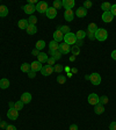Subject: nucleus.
Returning a JSON list of instances; mask_svg holds the SVG:
<instances>
[{
    "label": "nucleus",
    "instance_id": "f257e3e1",
    "mask_svg": "<svg viewBox=\"0 0 116 130\" xmlns=\"http://www.w3.org/2000/svg\"><path fill=\"white\" fill-rule=\"evenodd\" d=\"M107 38H108V31L103 29V28H97V30L95 31V40L102 42V41H106Z\"/></svg>",
    "mask_w": 116,
    "mask_h": 130
},
{
    "label": "nucleus",
    "instance_id": "f03ea898",
    "mask_svg": "<svg viewBox=\"0 0 116 130\" xmlns=\"http://www.w3.org/2000/svg\"><path fill=\"white\" fill-rule=\"evenodd\" d=\"M64 43L69 44V45H74L77 43V36L73 32H69L64 35Z\"/></svg>",
    "mask_w": 116,
    "mask_h": 130
},
{
    "label": "nucleus",
    "instance_id": "7ed1b4c3",
    "mask_svg": "<svg viewBox=\"0 0 116 130\" xmlns=\"http://www.w3.org/2000/svg\"><path fill=\"white\" fill-rule=\"evenodd\" d=\"M35 8H36V11H37L40 14H45L46 11H48L49 6H48V4H46L45 1H40V3L36 4Z\"/></svg>",
    "mask_w": 116,
    "mask_h": 130
},
{
    "label": "nucleus",
    "instance_id": "20e7f679",
    "mask_svg": "<svg viewBox=\"0 0 116 130\" xmlns=\"http://www.w3.org/2000/svg\"><path fill=\"white\" fill-rule=\"evenodd\" d=\"M89 80H91V83H92L93 85H95V86H97V85H100V83H101V76L99 74V73H96V72H94V73H92V74H89Z\"/></svg>",
    "mask_w": 116,
    "mask_h": 130
},
{
    "label": "nucleus",
    "instance_id": "39448f33",
    "mask_svg": "<svg viewBox=\"0 0 116 130\" xmlns=\"http://www.w3.org/2000/svg\"><path fill=\"white\" fill-rule=\"evenodd\" d=\"M7 117L9 120H12V121H14V120H16L19 117V111L14 108H9L7 111Z\"/></svg>",
    "mask_w": 116,
    "mask_h": 130
},
{
    "label": "nucleus",
    "instance_id": "423d86ee",
    "mask_svg": "<svg viewBox=\"0 0 116 130\" xmlns=\"http://www.w3.org/2000/svg\"><path fill=\"white\" fill-rule=\"evenodd\" d=\"M88 102H89V105H92V106L97 105L99 103V95L96 93H91L88 95Z\"/></svg>",
    "mask_w": 116,
    "mask_h": 130
},
{
    "label": "nucleus",
    "instance_id": "0eeeda50",
    "mask_svg": "<svg viewBox=\"0 0 116 130\" xmlns=\"http://www.w3.org/2000/svg\"><path fill=\"white\" fill-rule=\"evenodd\" d=\"M52 72H54V66H49V65H44L42 68V70H41V73L44 77H48L50 74H52Z\"/></svg>",
    "mask_w": 116,
    "mask_h": 130
},
{
    "label": "nucleus",
    "instance_id": "6e6552de",
    "mask_svg": "<svg viewBox=\"0 0 116 130\" xmlns=\"http://www.w3.org/2000/svg\"><path fill=\"white\" fill-rule=\"evenodd\" d=\"M22 9H23V12L26 14H28V15H32V14H34V12L36 11L35 6H34V5H29V4L24 5L23 7H22Z\"/></svg>",
    "mask_w": 116,
    "mask_h": 130
},
{
    "label": "nucleus",
    "instance_id": "1a4fd4ad",
    "mask_svg": "<svg viewBox=\"0 0 116 130\" xmlns=\"http://www.w3.org/2000/svg\"><path fill=\"white\" fill-rule=\"evenodd\" d=\"M58 50L60 51L62 55H66L71 51V45H69L66 43H62V44H59V49Z\"/></svg>",
    "mask_w": 116,
    "mask_h": 130
},
{
    "label": "nucleus",
    "instance_id": "9d476101",
    "mask_svg": "<svg viewBox=\"0 0 116 130\" xmlns=\"http://www.w3.org/2000/svg\"><path fill=\"white\" fill-rule=\"evenodd\" d=\"M42 68H43V65H42V63L38 62V60H35V62H32L31 64H30V70L35 71V72L41 71L42 70Z\"/></svg>",
    "mask_w": 116,
    "mask_h": 130
},
{
    "label": "nucleus",
    "instance_id": "9b49d317",
    "mask_svg": "<svg viewBox=\"0 0 116 130\" xmlns=\"http://www.w3.org/2000/svg\"><path fill=\"white\" fill-rule=\"evenodd\" d=\"M64 19L68 22L73 21V19H74V13H73L72 9H66V11L64 12Z\"/></svg>",
    "mask_w": 116,
    "mask_h": 130
},
{
    "label": "nucleus",
    "instance_id": "f8f14e48",
    "mask_svg": "<svg viewBox=\"0 0 116 130\" xmlns=\"http://www.w3.org/2000/svg\"><path fill=\"white\" fill-rule=\"evenodd\" d=\"M62 4H63V7L65 8V11L66 9H72L74 7V5H76L74 0H63Z\"/></svg>",
    "mask_w": 116,
    "mask_h": 130
},
{
    "label": "nucleus",
    "instance_id": "ddd939ff",
    "mask_svg": "<svg viewBox=\"0 0 116 130\" xmlns=\"http://www.w3.org/2000/svg\"><path fill=\"white\" fill-rule=\"evenodd\" d=\"M45 15H46L48 19H55V18L57 16V9L54 8V7H49L48 11H46V13H45Z\"/></svg>",
    "mask_w": 116,
    "mask_h": 130
},
{
    "label": "nucleus",
    "instance_id": "4468645a",
    "mask_svg": "<svg viewBox=\"0 0 116 130\" xmlns=\"http://www.w3.org/2000/svg\"><path fill=\"white\" fill-rule=\"evenodd\" d=\"M101 19H102L103 22H107V23H109V22L113 21L114 16H113V14H111L110 12H103L102 18H101Z\"/></svg>",
    "mask_w": 116,
    "mask_h": 130
},
{
    "label": "nucleus",
    "instance_id": "2eb2a0df",
    "mask_svg": "<svg viewBox=\"0 0 116 130\" xmlns=\"http://www.w3.org/2000/svg\"><path fill=\"white\" fill-rule=\"evenodd\" d=\"M63 40H64V34H63L59 29H57L56 31L54 32V41H56V42L59 43L60 41H63Z\"/></svg>",
    "mask_w": 116,
    "mask_h": 130
},
{
    "label": "nucleus",
    "instance_id": "dca6fc26",
    "mask_svg": "<svg viewBox=\"0 0 116 130\" xmlns=\"http://www.w3.org/2000/svg\"><path fill=\"white\" fill-rule=\"evenodd\" d=\"M76 15H77V18H85V16L87 15V9L85 7H79V8H77V12H76Z\"/></svg>",
    "mask_w": 116,
    "mask_h": 130
},
{
    "label": "nucleus",
    "instance_id": "f3484780",
    "mask_svg": "<svg viewBox=\"0 0 116 130\" xmlns=\"http://www.w3.org/2000/svg\"><path fill=\"white\" fill-rule=\"evenodd\" d=\"M21 101L23 103H30V102H31V94H30V93H28V92L22 93Z\"/></svg>",
    "mask_w": 116,
    "mask_h": 130
},
{
    "label": "nucleus",
    "instance_id": "a211bd4d",
    "mask_svg": "<svg viewBox=\"0 0 116 130\" xmlns=\"http://www.w3.org/2000/svg\"><path fill=\"white\" fill-rule=\"evenodd\" d=\"M59 49V44H58V42H56V41H54L52 40L50 43H49V50L51 52H55V51H57Z\"/></svg>",
    "mask_w": 116,
    "mask_h": 130
},
{
    "label": "nucleus",
    "instance_id": "6ab92c4d",
    "mask_svg": "<svg viewBox=\"0 0 116 130\" xmlns=\"http://www.w3.org/2000/svg\"><path fill=\"white\" fill-rule=\"evenodd\" d=\"M26 31H27L28 35H34V34H36L37 32V27L36 26H34V24H28L27 29H26Z\"/></svg>",
    "mask_w": 116,
    "mask_h": 130
},
{
    "label": "nucleus",
    "instance_id": "aec40b11",
    "mask_svg": "<svg viewBox=\"0 0 116 130\" xmlns=\"http://www.w3.org/2000/svg\"><path fill=\"white\" fill-rule=\"evenodd\" d=\"M9 87V80L7 78L0 79V88L1 89H7Z\"/></svg>",
    "mask_w": 116,
    "mask_h": 130
},
{
    "label": "nucleus",
    "instance_id": "412c9836",
    "mask_svg": "<svg viewBox=\"0 0 116 130\" xmlns=\"http://www.w3.org/2000/svg\"><path fill=\"white\" fill-rule=\"evenodd\" d=\"M37 60L40 63H46L48 62V55L45 52H40L37 56Z\"/></svg>",
    "mask_w": 116,
    "mask_h": 130
},
{
    "label": "nucleus",
    "instance_id": "4be33fe9",
    "mask_svg": "<svg viewBox=\"0 0 116 130\" xmlns=\"http://www.w3.org/2000/svg\"><path fill=\"white\" fill-rule=\"evenodd\" d=\"M94 111H95V114H97V115H101V114L105 111V107H103L101 103H97V105L94 106Z\"/></svg>",
    "mask_w": 116,
    "mask_h": 130
},
{
    "label": "nucleus",
    "instance_id": "5701e85b",
    "mask_svg": "<svg viewBox=\"0 0 116 130\" xmlns=\"http://www.w3.org/2000/svg\"><path fill=\"white\" fill-rule=\"evenodd\" d=\"M28 20H26V19H21L19 22H18V26H19V28L20 29H27V27H28Z\"/></svg>",
    "mask_w": 116,
    "mask_h": 130
},
{
    "label": "nucleus",
    "instance_id": "b1692460",
    "mask_svg": "<svg viewBox=\"0 0 116 130\" xmlns=\"http://www.w3.org/2000/svg\"><path fill=\"white\" fill-rule=\"evenodd\" d=\"M7 14H8L7 6L1 5L0 6V18H5V16H7Z\"/></svg>",
    "mask_w": 116,
    "mask_h": 130
},
{
    "label": "nucleus",
    "instance_id": "393cba45",
    "mask_svg": "<svg viewBox=\"0 0 116 130\" xmlns=\"http://www.w3.org/2000/svg\"><path fill=\"white\" fill-rule=\"evenodd\" d=\"M86 31L85 30H78L77 31V34H76V36H77V40H79V41H82L85 37H86Z\"/></svg>",
    "mask_w": 116,
    "mask_h": 130
},
{
    "label": "nucleus",
    "instance_id": "a878e982",
    "mask_svg": "<svg viewBox=\"0 0 116 130\" xmlns=\"http://www.w3.org/2000/svg\"><path fill=\"white\" fill-rule=\"evenodd\" d=\"M45 48V42H44L43 40H41V41H37L35 44V49H37L38 51L40 50H43V49Z\"/></svg>",
    "mask_w": 116,
    "mask_h": 130
},
{
    "label": "nucleus",
    "instance_id": "bb28decb",
    "mask_svg": "<svg viewBox=\"0 0 116 130\" xmlns=\"http://www.w3.org/2000/svg\"><path fill=\"white\" fill-rule=\"evenodd\" d=\"M97 30V26H96V23H94V22H92V23H89L88 24V27H87V31H89V32H94L95 34V31Z\"/></svg>",
    "mask_w": 116,
    "mask_h": 130
},
{
    "label": "nucleus",
    "instance_id": "cd10ccee",
    "mask_svg": "<svg viewBox=\"0 0 116 130\" xmlns=\"http://www.w3.org/2000/svg\"><path fill=\"white\" fill-rule=\"evenodd\" d=\"M23 106H24V103L22 102L21 100H19V101H16V102H14V109H16L18 111H20L22 108H23Z\"/></svg>",
    "mask_w": 116,
    "mask_h": 130
},
{
    "label": "nucleus",
    "instance_id": "c85d7f7f",
    "mask_svg": "<svg viewBox=\"0 0 116 130\" xmlns=\"http://www.w3.org/2000/svg\"><path fill=\"white\" fill-rule=\"evenodd\" d=\"M71 52H72V55L73 56H78L79 54H80V48H79L78 45H74L73 46H71Z\"/></svg>",
    "mask_w": 116,
    "mask_h": 130
},
{
    "label": "nucleus",
    "instance_id": "c756f323",
    "mask_svg": "<svg viewBox=\"0 0 116 130\" xmlns=\"http://www.w3.org/2000/svg\"><path fill=\"white\" fill-rule=\"evenodd\" d=\"M21 71L24 73H28L30 71V64L29 63H23V64L21 65Z\"/></svg>",
    "mask_w": 116,
    "mask_h": 130
},
{
    "label": "nucleus",
    "instance_id": "7c9ffc66",
    "mask_svg": "<svg viewBox=\"0 0 116 130\" xmlns=\"http://www.w3.org/2000/svg\"><path fill=\"white\" fill-rule=\"evenodd\" d=\"M108 101H109V99H108V96L107 95H102V96H99V103H101V105H107L108 103Z\"/></svg>",
    "mask_w": 116,
    "mask_h": 130
},
{
    "label": "nucleus",
    "instance_id": "2f4dec72",
    "mask_svg": "<svg viewBox=\"0 0 116 130\" xmlns=\"http://www.w3.org/2000/svg\"><path fill=\"white\" fill-rule=\"evenodd\" d=\"M111 8V5L109 3H103L102 5H101V9H102L103 12H109Z\"/></svg>",
    "mask_w": 116,
    "mask_h": 130
},
{
    "label": "nucleus",
    "instance_id": "473e14b6",
    "mask_svg": "<svg viewBox=\"0 0 116 130\" xmlns=\"http://www.w3.org/2000/svg\"><path fill=\"white\" fill-rule=\"evenodd\" d=\"M58 28V29L60 30V31L63 32V34H69V32H71L70 31V27H69V26H60V27H57Z\"/></svg>",
    "mask_w": 116,
    "mask_h": 130
},
{
    "label": "nucleus",
    "instance_id": "72a5a7b5",
    "mask_svg": "<svg viewBox=\"0 0 116 130\" xmlns=\"http://www.w3.org/2000/svg\"><path fill=\"white\" fill-rule=\"evenodd\" d=\"M57 83L60 85L65 84V83H66V77H65L64 74H59V76L57 77Z\"/></svg>",
    "mask_w": 116,
    "mask_h": 130
},
{
    "label": "nucleus",
    "instance_id": "f704fd0d",
    "mask_svg": "<svg viewBox=\"0 0 116 130\" xmlns=\"http://www.w3.org/2000/svg\"><path fill=\"white\" fill-rule=\"evenodd\" d=\"M50 55H51L52 57H54L55 59H60V58H62V54H60V51L59 50H57V51H55V52H51L50 51Z\"/></svg>",
    "mask_w": 116,
    "mask_h": 130
},
{
    "label": "nucleus",
    "instance_id": "c9c22d12",
    "mask_svg": "<svg viewBox=\"0 0 116 130\" xmlns=\"http://www.w3.org/2000/svg\"><path fill=\"white\" fill-rule=\"evenodd\" d=\"M36 22H37V18H36L35 15H30V16H29V19H28V23L36 26Z\"/></svg>",
    "mask_w": 116,
    "mask_h": 130
},
{
    "label": "nucleus",
    "instance_id": "e433bc0d",
    "mask_svg": "<svg viewBox=\"0 0 116 130\" xmlns=\"http://www.w3.org/2000/svg\"><path fill=\"white\" fill-rule=\"evenodd\" d=\"M63 70H64V68H63L62 65H59V64H58V65L56 64V65L54 66V71H55V72H57V73L63 72Z\"/></svg>",
    "mask_w": 116,
    "mask_h": 130
},
{
    "label": "nucleus",
    "instance_id": "4c0bfd02",
    "mask_svg": "<svg viewBox=\"0 0 116 130\" xmlns=\"http://www.w3.org/2000/svg\"><path fill=\"white\" fill-rule=\"evenodd\" d=\"M62 6H63L62 1H59V0H55V1H54V6H52V7L56 8V9H59Z\"/></svg>",
    "mask_w": 116,
    "mask_h": 130
},
{
    "label": "nucleus",
    "instance_id": "58836bf2",
    "mask_svg": "<svg viewBox=\"0 0 116 130\" xmlns=\"http://www.w3.org/2000/svg\"><path fill=\"white\" fill-rule=\"evenodd\" d=\"M48 65L49 66H55L56 65V59H55L54 57H50V58H48Z\"/></svg>",
    "mask_w": 116,
    "mask_h": 130
},
{
    "label": "nucleus",
    "instance_id": "ea45409f",
    "mask_svg": "<svg viewBox=\"0 0 116 130\" xmlns=\"http://www.w3.org/2000/svg\"><path fill=\"white\" fill-rule=\"evenodd\" d=\"M92 6H93V3H92V1H89V0H86V1L84 3V6H82V7H85L86 9H88V8H91Z\"/></svg>",
    "mask_w": 116,
    "mask_h": 130
},
{
    "label": "nucleus",
    "instance_id": "a19ab883",
    "mask_svg": "<svg viewBox=\"0 0 116 130\" xmlns=\"http://www.w3.org/2000/svg\"><path fill=\"white\" fill-rule=\"evenodd\" d=\"M109 12L113 14V16H116V4L111 5V8H110V11H109Z\"/></svg>",
    "mask_w": 116,
    "mask_h": 130
},
{
    "label": "nucleus",
    "instance_id": "79ce46f5",
    "mask_svg": "<svg viewBox=\"0 0 116 130\" xmlns=\"http://www.w3.org/2000/svg\"><path fill=\"white\" fill-rule=\"evenodd\" d=\"M86 34H87V36H88V38H89L91 41H94V40H95V34H94V32H89V31H87Z\"/></svg>",
    "mask_w": 116,
    "mask_h": 130
},
{
    "label": "nucleus",
    "instance_id": "37998d69",
    "mask_svg": "<svg viewBox=\"0 0 116 130\" xmlns=\"http://www.w3.org/2000/svg\"><path fill=\"white\" fill-rule=\"evenodd\" d=\"M28 77H29V78H35V77H36V72H35V71H32V70H30L29 71V72H28Z\"/></svg>",
    "mask_w": 116,
    "mask_h": 130
},
{
    "label": "nucleus",
    "instance_id": "c03bdc74",
    "mask_svg": "<svg viewBox=\"0 0 116 130\" xmlns=\"http://www.w3.org/2000/svg\"><path fill=\"white\" fill-rule=\"evenodd\" d=\"M109 130H116V121H113L109 124Z\"/></svg>",
    "mask_w": 116,
    "mask_h": 130
},
{
    "label": "nucleus",
    "instance_id": "a18cd8bd",
    "mask_svg": "<svg viewBox=\"0 0 116 130\" xmlns=\"http://www.w3.org/2000/svg\"><path fill=\"white\" fill-rule=\"evenodd\" d=\"M6 130H18V129H16V127H15V125L8 124L7 127H6Z\"/></svg>",
    "mask_w": 116,
    "mask_h": 130
},
{
    "label": "nucleus",
    "instance_id": "49530a36",
    "mask_svg": "<svg viewBox=\"0 0 116 130\" xmlns=\"http://www.w3.org/2000/svg\"><path fill=\"white\" fill-rule=\"evenodd\" d=\"M31 54L34 55V56H38V54H40V51H38L37 49H32V51H31Z\"/></svg>",
    "mask_w": 116,
    "mask_h": 130
},
{
    "label": "nucleus",
    "instance_id": "de8ad7c7",
    "mask_svg": "<svg viewBox=\"0 0 116 130\" xmlns=\"http://www.w3.org/2000/svg\"><path fill=\"white\" fill-rule=\"evenodd\" d=\"M7 123H6V122L5 121H3V122H0V127H1V128H5V129H6V127H7Z\"/></svg>",
    "mask_w": 116,
    "mask_h": 130
},
{
    "label": "nucleus",
    "instance_id": "09e8293b",
    "mask_svg": "<svg viewBox=\"0 0 116 130\" xmlns=\"http://www.w3.org/2000/svg\"><path fill=\"white\" fill-rule=\"evenodd\" d=\"M70 130H78V125L77 124H71Z\"/></svg>",
    "mask_w": 116,
    "mask_h": 130
},
{
    "label": "nucleus",
    "instance_id": "8fccbe9b",
    "mask_svg": "<svg viewBox=\"0 0 116 130\" xmlns=\"http://www.w3.org/2000/svg\"><path fill=\"white\" fill-rule=\"evenodd\" d=\"M110 56H111V58H113L114 60H116V50H114V51L111 52V55H110Z\"/></svg>",
    "mask_w": 116,
    "mask_h": 130
},
{
    "label": "nucleus",
    "instance_id": "3c124183",
    "mask_svg": "<svg viewBox=\"0 0 116 130\" xmlns=\"http://www.w3.org/2000/svg\"><path fill=\"white\" fill-rule=\"evenodd\" d=\"M76 45H78L79 48H80V46L82 45V41H79V40H77V43H76Z\"/></svg>",
    "mask_w": 116,
    "mask_h": 130
},
{
    "label": "nucleus",
    "instance_id": "603ef678",
    "mask_svg": "<svg viewBox=\"0 0 116 130\" xmlns=\"http://www.w3.org/2000/svg\"><path fill=\"white\" fill-rule=\"evenodd\" d=\"M8 106H9V108H14V102H12L11 101V102L8 103Z\"/></svg>",
    "mask_w": 116,
    "mask_h": 130
},
{
    "label": "nucleus",
    "instance_id": "864d4df0",
    "mask_svg": "<svg viewBox=\"0 0 116 130\" xmlns=\"http://www.w3.org/2000/svg\"><path fill=\"white\" fill-rule=\"evenodd\" d=\"M74 59H76V56H72V57H71V58H70V60H71V62H73V60H74Z\"/></svg>",
    "mask_w": 116,
    "mask_h": 130
},
{
    "label": "nucleus",
    "instance_id": "5fc2aeb1",
    "mask_svg": "<svg viewBox=\"0 0 116 130\" xmlns=\"http://www.w3.org/2000/svg\"><path fill=\"white\" fill-rule=\"evenodd\" d=\"M89 78H91L89 76H85V79H86V80H89Z\"/></svg>",
    "mask_w": 116,
    "mask_h": 130
},
{
    "label": "nucleus",
    "instance_id": "6e6d98bb",
    "mask_svg": "<svg viewBox=\"0 0 116 130\" xmlns=\"http://www.w3.org/2000/svg\"><path fill=\"white\" fill-rule=\"evenodd\" d=\"M0 122H1V119H0Z\"/></svg>",
    "mask_w": 116,
    "mask_h": 130
}]
</instances>
